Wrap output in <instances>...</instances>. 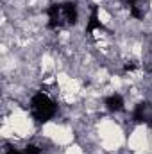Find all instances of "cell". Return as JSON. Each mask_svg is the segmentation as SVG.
Segmentation results:
<instances>
[{
	"label": "cell",
	"mask_w": 152,
	"mask_h": 154,
	"mask_svg": "<svg viewBox=\"0 0 152 154\" xmlns=\"http://www.w3.org/2000/svg\"><path fill=\"white\" fill-rule=\"evenodd\" d=\"M95 129L99 136V145L104 149V152H118L120 149L125 147V129L123 124H120L118 120L111 116H102L97 120Z\"/></svg>",
	"instance_id": "cell-1"
},
{
	"label": "cell",
	"mask_w": 152,
	"mask_h": 154,
	"mask_svg": "<svg viewBox=\"0 0 152 154\" xmlns=\"http://www.w3.org/2000/svg\"><path fill=\"white\" fill-rule=\"evenodd\" d=\"M150 131L147 124H136L132 127V131L127 136V151L129 152H136V151H147L150 152Z\"/></svg>",
	"instance_id": "cell-2"
},
{
	"label": "cell",
	"mask_w": 152,
	"mask_h": 154,
	"mask_svg": "<svg viewBox=\"0 0 152 154\" xmlns=\"http://www.w3.org/2000/svg\"><path fill=\"white\" fill-rule=\"evenodd\" d=\"M59 154H86V149L81 145V143H72L68 147H65V151Z\"/></svg>",
	"instance_id": "cell-4"
},
{
	"label": "cell",
	"mask_w": 152,
	"mask_h": 154,
	"mask_svg": "<svg viewBox=\"0 0 152 154\" xmlns=\"http://www.w3.org/2000/svg\"><path fill=\"white\" fill-rule=\"evenodd\" d=\"M97 22L100 23V27H114L113 11H109L106 5H99L97 7Z\"/></svg>",
	"instance_id": "cell-3"
}]
</instances>
